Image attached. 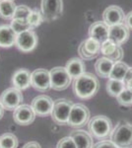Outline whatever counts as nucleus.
<instances>
[{
  "label": "nucleus",
  "instance_id": "1",
  "mask_svg": "<svg viewBox=\"0 0 132 148\" xmlns=\"http://www.w3.org/2000/svg\"><path fill=\"white\" fill-rule=\"evenodd\" d=\"M73 92L78 98L84 100L91 99L100 89V83L94 74L85 72L73 81Z\"/></svg>",
  "mask_w": 132,
  "mask_h": 148
},
{
  "label": "nucleus",
  "instance_id": "2",
  "mask_svg": "<svg viewBox=\"0 0 132 148\" xmlns=\"http://www.w3.org/2000/svg\"><path fill=\"white\" fill-rule=\"evenodd\" d=\"M110 141L117 148H132V125L120 121L112 130Z\"/></svg>",
  "mask_w": 132,
  "mask_h": 148
},
{
  "label": "nucleus",
  "instance_id": "3",
  "mask_svg": "<svg viewBox=\"0 0 132 148\" xmlns=\"http://www.w3.org/2000/svg\"><path fill=\"white\" fill-rule=\"evenodd\" d=\"M89 133L100 140L107 139L112 131V123L105 116H96L88 123Z\"/></svg>",
  "mask_w": 132,
  "mask_h": 148
},
{
  "label": "nucleus",
  "instance_id": "4",
  "mask_svg": "<svg viewBox=\"0 0 132 148\" xmlns=\"http://www.w3.org/2000/svg\"><path fill=\"white\" fill-rule=\"evenodd\" d=\"M50 75V87L56 91H62L68 88L71 84L72 78L67 72L65 67L56 66L49 71Z\"/></svg>",
  "mask_w": 132,
  "mask_h": 148
},
{
  "label": "nucleus",
  "instance_id": "5",
  "mask_svg": "<svg viewBox=\"0 0 132 148\" xmlns=\"http://www.w3.org/2000/svg\"><path fill=\"white\" fill-rule=\"evenodd\" d=\"M90 121V111L85 105L74 104L69 114V118L67 123L69 126L74 128H78L87 125Z\"/></svg>",
  "mask_w": 132,
  "mask_h": 148
},
{
  "label": "nucleus",
  "instance_id": "6",
  "mask_svg": "<svg viewBox=\"0 0 132 148\" xmlns=\"http://www.w3.org/2000/svg\"><path fill=\"white\" fill-rule=\"evenodd\" d=\"M73 103L66 99H58L53 103L51 118L57 125H65L68 121L69 114L73 106Z\"/></svg>",
  "mask_w": 132,
  "mask_h": 148
},
{
  "label": "nucleus",
  "instance_id": "7",
  "mask_svg": "<svg viewBox=\"0 0 132 148\" xmlns=\"http://www.w3.org/2000/svg\"><path fill=\"white\" fill-rule=\"evenodd\" d=\"M62 0H42V15L44 22H52L62 15Z\"/></svg>",
  "mask_w": 132,
  "mask_h": 148
},
{
  "label": "nucleus",
  "instance_id": "8",
  "mask_svg": "<svg viewBox=\"0 0 132 148\" xmlns=\"http://www.w3.org/2000/svg\"><path fill=\"white\" fill-rule=\"evenodd\" d=\"M23 94L21 90L15 87L8 88L0 96V103L3 108L8 111H15L23 102Z\"/></svg>",
  "mask_w": 132,
  "mask_h": 148
},
{
  "label": "nucleus",
  "instance_id": "9",
  "mask_svg": "<svg viewBox=\"0 0 132 148\" xmlns=\"http://www.w3.org/2000/svg\"><path fill=\"white\" fill-rule=\"evenodd\" d=\"M15 46L23 52H30L38 46V36L33 30H29L17 35Z\"/></svg>",
  "mask_w": 132,
  "mask_h": 148
},
{
  "label": "nucleus",
  "instance_id": "10",
  "mask_svg": "<svg viewBox=\"0 0 132 148\" xmlns=\"http://www.w3.org/2000/svg\"><path fill=\"white\" fill-rule=\"evenodd\" d=\"M31 86L40 92H45L50 87V75L49 71L44 68L36 69L32 72Z\"/></svg>",
  "mask_w": 132,
  "mask_h": 148
},
{
  "label": "nucleus",
  "instance_id": "11",
  "mask_svg": "<svg viewBox=\"0 0 132 148\" xmlns=\"http://www.w3.org/2000/svg\"><path fill=\"white\" fill-rule=\"evenodd\" d=\"M53 101L47 95H40L34 98L32 101V108L38 116H47L51 114L52 108H53Z\"/></svg>",
  "mask_w": 132,
  "mask_h": 148
},
{
  "label": "nucleus",
  "instance_id": "12",
  "mask_svg": "<svg viewBox=\"0 0 132 148\" xmlns=\"http://www.w3.org/2000/svg\"><path fill=\"white\" fill-rule=\"evenodd\" d=\"M78 52L82 59L92 60L101 53V44L97 40L89 38L81 42L78 47Z\"/></svg>",
  "mask_w": 132,
  "mask_h": 148
},
{
  "label": "nucleus",
  "instance_id": "13",
  "mask_svg": "<svg viewBox=\"0 0 132 148\" xmlns=\"http://www.w3.org/2000/svg\"><path fill=\"white\" fill-rule=\"evenodd\" d=\"M36 113L30 105H21L14 111L13 119L17 125H31L36 119Z\"/></svg>",
  "mask_w": 132,
  "mask_h": 148
},
{
  "label": "nucleus",
  "instance_id": "14",
  "mask_svg": "<svg viewBox=\"0 0 132 148\" xmlns=\"http://www.w3.org/2000/svg\"><path fill=\"white\" fill-rule=\"evenodd\" d=\"M124 19L125 15L123 10L116 5L109 6L103 13V22H105L109 27L124 23Z\"/></svg>",
  "mask_w": 132,
  "mask_h": 148
},
{
  "label": "nucleus",
  "instance_id": "15",
  "mask_svg": "<svg viewBox=\"0 0 132 148\" xmlns=\"http://www.w3.org/2000/svg\"><path fill=\"white\" fill-rule=\"evenodd\" d=\"M130 36V30L127 28L124 23L109 27V40L114 42L117 46L126 42Z\"/></svg>",
  "mask_w": 132,
  "mask_h": 148
},
{
  "label": "nucleus",
  "instance_id": "16",
  "mask_svg": "<svg viewBox=\"0 0 132 148\" xmlns=\"http://www.w3.org/2000/svg\"><path fill=\"white\" fill-rule=\"evenodd\" d=\"M109 27L105 22H98L93 23L89 28V37L91 39L97 40L101 45L109 40Z\"/></svg>",
  "mask_w": 132,
  "mask_h": 148
},
{
  "label": "nucleus",
  "instance_id": "17",
  "mask_svg": "<svg viewBox=\"0 0 132 148\" xmlns=\"http://www.w3.org/2000/svg\"><path fill=\"white\" fill-rule=\"evenodd\" d=\"M31 80H32V73L25 68L16 70L12 76V84L21 91L30 87Z\"/></svg>",
  "mask_w": 132,
  "mask_h": 148
},
{
  "label": "nucleus",
  "instance_id": "18",
  "mask_svg": "<svg viewBox=\"0 0 132 148\" xmlns=\"http://www.w3.org/2000/svg\"><path fill=\"white\" fill-rule=\"evenodd\" d=\"M17 34L8 25L0 26V47H11L16 45Z\"/></svg>",
  "mask_w": 132,
  "mask_h": 148
},
{
  "label": "nucleus",
  "instance_id": "19",
  "mask_svg": "<svg viewBox=\"0 0 132 148\" xmlns=\"http://www.w3.org/2000/svg\"><path fill=\"white\" fill-rule=\"evenodd\" d=\"M65 68L72 79H76L77 77L82 75L83 73H85L86 65L82 58L73 57V58L69 59L67 61Z\"/></svg>",
  "mask_w": 132,
  "mask_h": 148
},
{
  "label": "nucleus",
  "instance_id": "20",
  "mask_svg": "<svg viewBox=\"0 0 132 148\" xmlns=\"http://www.w3.org/2000/svg\"><path fill=\"white\" fill-rule=\"evenodd\" d=\"M70 136L75 141L77 148H93V138L89 132L82 130H76L71 132Z\"/></svg>",
  "mask_w": 132,
  "mask_h": 148
},
{
  "label": "nucleus",
  "instance_id": "21",
  "mask_svg": "<svg viewBox=\"0 0 132 148\" xmlns=\"http://www.w3.org/2000/svg\"><path fill=\"white\" fill-rule=\"evenodd\" d=\"M114 62L107 57H101L95 63V70L99 77L109 78L111 69L114 67Z\"/></svg>",
  "mask_w": 132,
  "mask_h": 148
},
{
  "label": "nucleus",
  "instance_id": "22",
  "mask_svg": "<svg viewBox=\"0 0 132 148\" xmlns=\"http://www.w3.org/2000/svg\"><path fill=\"white\" fill-rule=\"evenodd\" d=\"M17 5L11 0H1L0 1V17L5 20H12L14 18Z\"/></svg>",
  "mask_w": 132,
  "mask_h": 148
},
{
  "label": "nucleus",
  "instance_id": "23",
  "mask_svg": "<svg viewBox=\"0 0 132 148\" xmlns=\"http://www.w3.org/2000/svg\"><path fill=\"white\" fill-rule=\"evenodd\" d=\"M129 69V66L126 63L119 61V62L114 63V67L111 69V72L109 74V79H114V80H120L123 81L124 77H125L127 71Z\"/></svg>",
  "mask_w": 132,
  "mask_h": 148
},
{
  "label": "nucleus",
  "instance_id": "24",
  "mask_svg": "<svg viewBox=\"0 0 132 148\" xmlns=\"http://www.w3.org/2000/svg\"><path fill=\"white\" fill-rule=\"evenodd\" d=\"M126 88L124 81L120 80H114V79H109L107 82V91L111 97L117 98L118 95Z\"/></svg>",
  "mask_w": 132,
  "mask_h": 148
},
{
  "label": "nucleus",
  "instance_id": "25",
  "mask_svg": "<svg viewBox=\"0 0 132 148\" xmlns=\"http://www.w3.org/2000/svg\"><path fill=\"white\" fill-rule=\"evenodd\" d=\"M0 145L1 148H17L19 140L13 133H4L0 136Z\"/></svg>",
  "mask_w": 132,
  "mask_h": 148
},
{
  "label": "nucleus",
  "instance_id": "26",
  "mask_svg": "<svg viewBox=\"0 0 132 148\" xmlns=\"http://www.w3.org/2000/svg\"><path fill=\"white\" fill-rule=\"evenodd\" d=\"M10 27L17 35L21 34L23 32H26V31L32 30V28H31L30 24L28 23V21L20 20V19H12Z\"/></svg>",
  "mask_w": 132,
  "mask_h": 148
},
{
  "label": "nucleus",
  "instance_id": "27",
  "mask_svg": "<svg viewBox=\"0 0 132 148\" xmlns=\"http://www.w3.org/2000/svg\"><path fill=\"white\" fill-rule=\"evenodd\" d=\"M27 21H28V23L30 24L32 30H34V29L39 27L40 24L44 22V18H42V13H40L39 10L35 9V10H32V12H31Z\"/></svg>",
  "mask_w": 132,
  "mask_h": 148
},
{
  "label": "nucleus",
  "instance_id": "28",
  "mask_svg": "<svg viewBox=\"0 0 132 148\" xmlns=\"http://www.w3.org/2000/svg\"><path fill=\"white\" fill-rule=\"evenodd\" d=\"M116 99H117V102H118L121 106L130 107L132 106V91L125 88V89L118 95V97H117Z\"/></svg>",
  "mask_w": 132,
  "mask_h": 148
},
{
  "label": "nucleus",
  "instance_id": "29",
  "mask_svg": "<svg viewBox=\"0 0 132 148\" xmlns=\"http://www.w3.org/2000/svg\"><path fill=\"white\" fill-rule=\"evenodd\" d=\"M32 9H30L26 5H17L15 14H14L13 19H20V20H28L29 16H30Z\"/></svg>",
  "mask_w": 132,
  "mask_h": 148
},
{
  "label": "nucleus",
  "instance_id": "30",
  "mask_svg": "<svg viewBox=\"0 0 132 148\" xmlns=\"http://www.w3.org/2000/svg\"><path fill=\"white\" fill-rule=\"evenodd\" d=\"M116 47H117V45H116L110 40H107L101 45V53L104 54L105 57H109L112 52L116 51Z\"/></svg>",
  "mask_w": 132,
  "mask_h": 148
},
{
  "label": "nucleus",
  "instance_id": "31",
  "mask_svg": "<svg viewBox=\"0 0 132 148\" xmlns=\"http://www.w3.org/2000/svg\"><path fill=\"white\" fill-rule=\"evenodd\" d=\"M56 148H77V145L71 136H65L59 140Z\"/></svg>",
  "mask_w": 132,
  "mask_h": 148
},
{
  "label": "nucleus",
  "instance_id": "32",
  "mask_svg": "<svg viewBox=\"0 0 132 148\" xmlns=\"http://www.w3.org/2000/svg\"><path fill=\"white\" fill-rule=\"evenodd\" d=\"M107 58L110 59V60L114 61V63L121 61L122 58H123V49H122V47L120 46H117L116 51L112 52L109 57H107Z\"/></svg>",
  "mask_w": 132,
  "mask_h": 148
},
{
  "label": "nucleus",
  "instance_id": "33",
  "mask_svg": "<svg viewBox=\"0 0 132 148\" xmlns=\"http://www.w3.org/2000/svg\"><path fill=\"white\" fill-rule=\"evenodd\" d=\"M93 148H117L110 140H103L95 144Z\"/></svg>",
  "mask_w": 132,
  "mask_h": 148
},
{
  "label": "nucleus",
  "instance_id": "34",
  "mask_svg": "<svg viewBox=\"0 0 132 148\" xmlns=\"http://www.w3.org/2000/svg\"><path fill=\"white\" fill-rule=\"evenodd\" d=\"M124 24L127 26L129 30H132V11L127 13L125 15V19H124Z\"/></svg>",
  "mask_w": 132,
  "mask_h": 148
},
{
  "label": "nucleus",
  "instance_id": "35",
  "mask_svg": "<svg viewBox=\"0 0 132 148\" xmlns=\"http://www.w3.org/2000/svg\"><path fill=\"white\" fill-rule=\"evenodd\" d=\"M23 148H42V146H40V143H38L37 141H30V142L26 143L23 146Z\"/></svg>",
  "mask_w": 132,
  "mask_h": 148
},
{
  "label": "nucleus",
  "instance_id": "36",
  "mask_svg": "<svg viewBox=\"0 0 132 148\" xmlns=\"http://www.w3.org/2000/svg\"><path fill=\"white\" fill-rule=\"evenodd\" d=\"M132 78V67H129L128 69V71H127V73H126V75H125V77H124V82L127 80H129V79H131Z\"/></svg>",
  "mask_w": 132,
  "mask_h": 148
},
{
  "label": "nucleus",
  "instance_id": "37",
  "mask_svg": "<svg viewBox=\"0 0 132 148\" xmlns=\"http://www.w3.org/2000/svg\"><path fill=\"white\" fill-rule=\"evenodd\" d=\"M124 83H125V86H126L127 89H129L130 91H132V78H131V79L125 81Z\"/></svg>",
  "mask_w": 132,
  "mask_h": 148
},
{
  "label": "nucleus",
  "instance_id": "38",
  "mask_svg": "<svg viewBox=\"0 0 132 148\" xmlns=\"http://www.w3.org/2000/svg\"><path fill=\"white\" fill-rule=\"evenodd\" d=\"M4 110H5V109L3 108V106H2L1 103H0V119H1L2 116H3V114H4Z\"/></svg>",
  "mask_w": 132,
  "mask_h": 148
},
{
  "label": "nucleus",
  "instance_id": "39",
  "mask_svg": "<svg viewBox=\"0 0 132 148\" xmlns=\"http://www.w3.org/2000/svg\"><path fill=\"white\" fill-rule=\"evenodd\" d=\"M11 1H14V0H11Z\"/></svg>",
  "mask_w": 132,
  "mask_h": 148
},
{
  "label": "nucleus",
  "instance_id": "40",
  "mask_svg": "<svg viewBox=\"0 0 132 148\" xmlns=\"http://www.w3.org/2000/svg\"><path fill=\"white\" fill-rule=\"evenodd\" d=\"M0 148H1V145H0Z\"/></svg>",
  "mask_w": 132,
  "mask_h": 148
},
{
  "label": "nucleus",
  "instance_id": "41",
  "mask_svg": "<svg viewBox=\"0 0 132 148\" xmlns=\"http://www.w3.org/2000/svg\"><path fill=\"white\" fill-rule=\"evenodd\" d=\"M0 1H1V0H0Z\"/></svg>",
  "mask_w": 132,
  "mask_h": 148
}]
</instances>
